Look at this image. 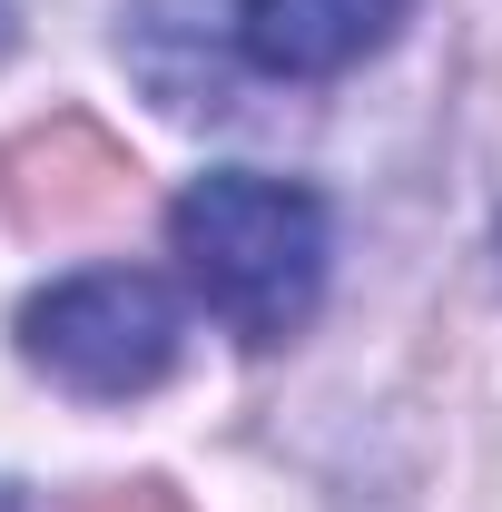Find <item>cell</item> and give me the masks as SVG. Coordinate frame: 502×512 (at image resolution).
Wrapping results in <instances>:
<instances>
[{
    "mask_svg": "<svg viewBox=\"0 0 502 512\" xmlns=\"http://www.w3.org/2000/svg\"><path fill=\"white\" fill-rule=\"evenodd\" d=\"M168 247L188 266L197 306L227 325L237 345L266 355V345L306 335L315 296H325L335 227H325V197L296 188V178L217 168V178H197V188L168 207Z\"/></svg>",
    "mask_w": 502,
    "mask_h": 512,
    "instance_id": "cell-1",
    "label": "cell"
},
{
    "mask_svg": "<svg viewBox=\"0 0 502 512\" xmlns=\"http://www.w3.org/2000/svg\"><path fill=\"white\" fill-rule=\"evenodd\" d=\"M188 355V306L148 266H79L20 306V365L50 375L79 404L158 394Z\"/></svg>",
    "mask_w": 502,
    "mask_h": 512,
    "instance_id": "cell-2",
    "label": "cell"
},
{
    "mask_svg": "<svg viewBox=\"0 0 502 512\" xmlns=\"http://www.w3.org/2000/svg\"><path fill=\"white\" fill-rule=\"evenodd\" d=\"M119 50L168 119H227L237 109V69H256L247 30H237V0H138Z\"/></svg>",
    "mask_w": 502,
    "mask_h": 512,
    "instance_id": "cell-3",
    "label": "cell"
},
{
    "mask_svg": "<svg viewBox=\"0 0 502 512\" xmlns=\"http://www.w3.org/2000/svg\"><path fill=\"white\" fill-rule=\"evenodd\" d=\"M128 188H138V168L89 119L30 128L20 148H0V197H10L20 227H99L128 207Z\"/></svg>",
    "mask_w": 502,
    "mask_h": 512,
    "instance_id": "cell-4",
    "label": "cell"
},
{
    "mask_svg": "<svg viewBox=\"0 0 502 512\" xmlns=\"http://www.w3.org/2000/svg\"><path fill=\"white\" fill-rule=\"evenodd\" d=\"M414 0H237V30H247V60L276 79H335L365 50L394 40Z\"/></svg>",
    "mask_w": 502,
    "mask_h": 512,
    "instance_id": "cell-5",
    "label": "cell"
},
{
    "mask_svg": "<svg viewBox=\"0 0 502 512\" xmlns=\"http://www.w3.org/2000/svg\"><path fill=\"white\" fill-rule=\"evenodd\" d=\"M79 512H178V493L168 483H109V493H89Z\"/></svg>",
    "mask_w": 502,
    "mask_h": 512,
    "instance_id": "cell-6",
    "label": "cell"
},
{
    "mask_svg": "<svg viewBox=\"0 0 502 512\" xmlns=\"http://www.w3.org/2000/svg\"><path fill=\"white\" fill-rule=\"evenodd\" d=\"M493 276H502V227H493Z\"/></svg>",
    "mask_w": 502,
    "mask_h": 512,
    "instance_id": "cell-7",
    "label": "cell"
},
{
    "mask_svg": "<svg viewBox=\"0 0 502 512\" xmlns=\"http://www.w3.org/2000/svg\"><path fill=\"white\" fill-rule=\"evenodd\" d=\"M0 512H20V493H0Z\"/></svg>",
    "mask_w": 502,
    "mask_h": 512,
    "instance_id": "cell-8",
    "label": "cell"
}]
</instances>
